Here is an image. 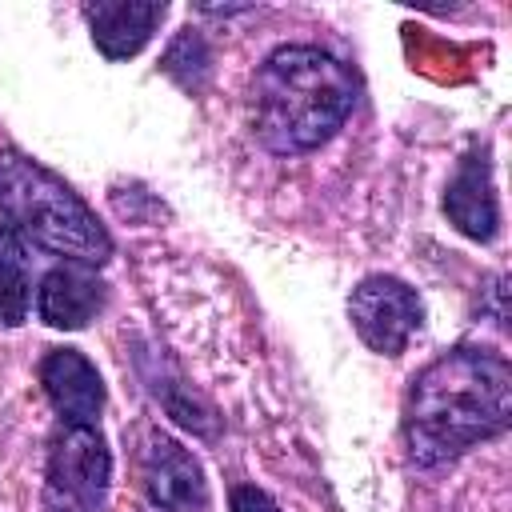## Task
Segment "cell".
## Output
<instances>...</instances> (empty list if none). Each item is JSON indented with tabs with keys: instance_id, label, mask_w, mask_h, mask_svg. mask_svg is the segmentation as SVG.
Listing matches in <instances>:
<instances>
[{
	"instance_id": "7",
	"label": "cell",
	"mask_w": 512,
	"mask_h": 512,
	"mask_svg": "<svg viewBox=\"0 0 512 512\" xmlns=\"http://www.w3.org/2000/svg\"><path fill=\"white\" fill-rule=\"evenodd\" d=\"M40 384L60 412L64 424H88L96 428L100 408H104V384L100 372L76 352V348H56L40 364Z\"/></svg>"
},
{
	"instance_id": "4",
	"label": "cell",
	"mask_w": 512,
	"mask_h": 512,
	"mask_svg": "<svg viewBox=\"0 0 512 512\" xmlns=\"http://www.w3.org/2000/svg\"><path fill=\"white\" fill-rule=\"evenodd\" d=\"M108 480H112V456L100 428L60 424L48 448L44 512H104Z\"/></svg>"
},
{
	"instance_id": "11",
	"label": "cell",
	"mask_w": 512,
	"mask_h": 512,
	"mask_svg": "<svg viewBox=\"0 0 512 512\" xmlns=\"http://www.w3.org/2000/svg\"><path fill=\"white\" fill-rule=\"evenodd\" d=\"M28 316V280L16 260H0V324H20Z\"/></svg>"
},
{
	"instance_id": "8",
	"label": "cell",
	"mask_w": 512,
	"mask_h": 512,
	"mask_svg": "<svg viewBox=\"0 0 512 512\" xmlns=\"http://www.w3.org/2000/svg\"><path fill=\"white\" fill-rule=\"evenodd\" d=\"M104 300H108V288L88 264H60L44 276L36 312L52 328H84L88 320H96Z\"/></svg>"
},
{
	"instance_id": "9",
	"label": "cell",
	"mask_w": 512,
	"mask_h": 512,
	"mask_svg": "<svg viewBox=\"0 0 512 512\" xmlns=\"http://www.w3.org/2000/svg\"><path fill=\"white\" fill-rule=\"evenodd\" d=\"M84 20L92 28V40L96 48L108 56V60H128L136 56L156 24L164 20V4H136V0H96V4H84Z\"/></svg>"
},
{
	"instance_id": "5",
	"label": "cell",
	"mask_w": 512,
	"mask_h": 512,
	"mask_svg": "<svg viewBox=\"0 0 512 512\" xmlns=\"http://www.w3.org/2000/svg\"><path fill=\"white\" fill-rule=\"evenodd\" d=\"M348 316L372 352L396 356L420 328V296L396 276H368L352 288Z\"/></svg>"
},
{
	"instance_id": "3",
	"label": "cell",
	"mask_w": 512,
	"mask_h": 512,
	"mask_svg": "<svg viewBox=\"0 0 512 512\" xmlns=\"http://www.w3.org/2000/svg\"><path fill=\"white\" fill-rule=\"evenodd\" d=\"M0 216L12 232L72 264L96 268L112 256V240L88 204L20 152H0Z\"/></svg>"
},
{
	"instance_id": "6",
	"label": "cell",
	"mask_w": 512,
	"mask_h": 512,
	"mask_svg": "<svg viewBox=\"0 0 512 512\" xmlns=\"http://www.w3.org/2000/svg\"><path fill=\"white\" fill-rule=\"evenodd\" d=\"M144 488L148 500L164 512H204L208 508V480L200 460L176 444L172 436H148L144 448Z\"/></svg>"
},
{
	"instance_id": "12",
	"label": "cell",
	"mask_w": 512,
	"mask_h": 512,
	"mask_svg": "<svg viewBox=\"0 0 512 512\" xmlns=\"http://www.w3.org/2000/svg\"><path fill=\"white\" fill-rule=\"evenodd\" d=\"M232 512H280L260 488H236L232 492Z\"/></svg>"
},
{
	"instance_id": "10",
	"label": "cell",
	"mask_w": 512,
	"mask_h": 512,
	"mask_svg": "<svg viewBox=\"0 0 512 512\" xmlns=\"http://www.w3.org/2000/svg\"><path fill=\"white\" fill-rule=\"evenodd\" d=\"M444 212L452 216V224L472 236V240H492L496 236V192H492V176H488V160L484 156H468L444 196Z\"/></svg>"
},
{
	"instance_id": "2",
	"label": "cell",
	"mask_w": 512,
	"mask_h": 512,
	"mask_svg": "<svg viewBox=\"0 0 512 512\" xmlns=\"http://www.w3.org/2000/svg\"><path fill=\"white\" fill-rule=\"evenodd\" d=\"M352 100L356 84L332 52L312 44L276 48L252 80L256 136L272 152H308L348 120Z\"/></svg>"
},
{
	"instance_id": "1",
	"label": "cell",
	"mask_w": 512,
	"mask_h": 512,
	"mask_svg": "<svg viewBox=\"0 0 512 512\" xmlns=\"http://www.w3.org/2000/svg\"><path fill=\"white\" fill-rule=\"evenodd\" d=\"M512 376L484 348L432 360L408 392V448L416 464H440L508 428Z\"/></svg>"
}]
</instances>
